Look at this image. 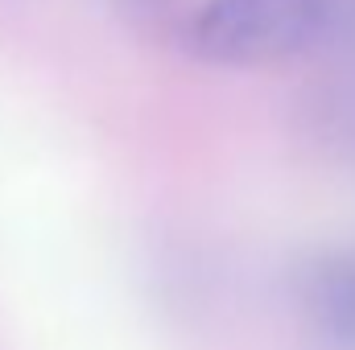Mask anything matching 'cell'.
<instances>
[{
    "label": "cell",
    "mask_w": 355,
    "mask_h": 350,
    "mask_svg": "<svg viewBox=\"0 0 355 350\" xmlns=\"http://www.w3.org/2000/svg\"><path fill=\"white\" fill-rule=\"evenodd\" d=\"M116 4L124 8V17L145 21V25H157V21H166V17L174 12L182 0H116Z\"/></svg>",
    "instance_id": "3957f363"
},
{
    "label": "cell",
    "mask_w": 355,
    "mask_h": 350,
    "mask_svg": "<svg viewBox=\"0 0 355 350\" xmlns=\"http://www.w3.org/2000/svg\"><path fill=\"white\" fill-rule=\"evenodd\" d=\"M293 301L322 338L355 347V243L310 252L293 268Z\"/></svg>",
    "instance_id": "7a4b0ae2"
},
{
    "label": "cell",
    "mask_w": 355,
    "mask_h": 350,
    "mask_svg": "<svg viewBox=\"0 0 355 350\" xmlns=\"http://www.w3.org/2000/svg\"><path fill=\"white\" fill-rule=\"evenodd\" d=\"M355 0H207L186 21V50L211 66H268L343 33Z\"/></svg>",
    "instance_id": "6da1fadb"
}]
</instances>
